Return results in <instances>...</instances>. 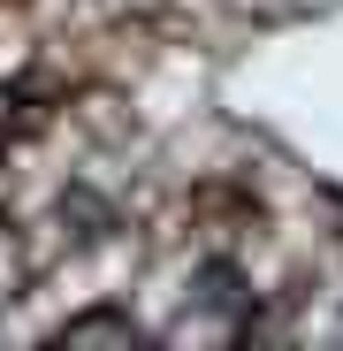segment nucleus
I'll return each instance as SVG.
<instances>
[{
	"mask_svg": "<svg viewBox=\"0 0 343 351\" xmlns=\"http://www.w3.org/2000/svg\"><path fill=\"white\" fill-rule=\"evenodd\" d=\"M46 343H69V351H92V343H114V351H130V343H153V328L123 306V298H92L77 313H62V328H53Z\"/></svg>",
	"mask_w": 343,
	"mask_h": 351,
	"instance_id": "f257e3e1",
	"label": "nucleus"
}]
</instances>
